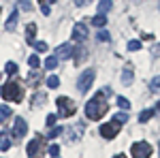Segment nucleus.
I'll return each instance as SVG.
<instances>
[{
	"instance_id": "f257e3e1",
	"label": "nucleus",
	"mask_w": 160,
	"mask_h": 158,
	"mask_svg": "<svg viewBox=\"0 0 160 158\" xmlns=\"http://www.w3.org/2000/svg\"><path fill=\"white\" fill-rule=\"evenodd\" d=\"M105 113H107V105H105L102 98H92V100H88V105H86L88 120H100Z\"/></svg>"
},
{
	"instance_id": "f03ea898",
	"label": "nucleus",
	"mask_w": 160,
	"mask_h": 158,
	"mask_svg": "<svg viewBox=\"0 0 160 158\" xmlns=\"http://www.w3.org/2000/svg\"><path fill=\"white\" fill-rule=\"evenodd\" d=\"M0 94L4 100H13V103H19L22 96H24V92H22V88L15 84V81H7V84L0 88Z\"/></svg>"
},
{
	"instance_id": "7ed1b4c3",
	"label": "nucleus",
	"mask_w": 160,
	"mask_h": 158,
	"mask_svg": "<svg viewBox=\"0 0 160 158\" xmlns=\"http://www.w3.org/2000/svg\"><path fill=\"white\" fill-rule=\"evenodd\" d=\"M94 77H96L94 69H86V71L81 73V77H79V81H77V90H79L81 94H86L88 90L92 88V84H94Z\"/></svg>"
},
{
	"instance_id": "20e7f679",
	"label": "nucleus",
	"mask_w": 160,
	"mask_h": 158,
	"mask_svg": "<svg viewBox=\"0 0 160 158\" xmlns=\"http://www.w3.org/2000/svg\"><path fill=\"white\" fill-rule=\"evenodd\" d=\"M130 154H132V158H149L152 156V145L148 141H137L130 147Z\"/></svg>"
},
{
	"instance_id": "39448f33",
	"label": "nucleus",
	"mask_w": 160,
	"mask_h": 158,
	"mask_svg": "<svg viewBox=\"0 0 160 158\" xmlns=\"http://www.w3.org/2000/svg\"><path fill=\"white\" fill-rule=\"evenodd\" d=\"M58 107H60V115H66V118H68V115H73L75 109H77V107H75V103L68 96H60V98H58Z\"/></svg>"
},
{
	"instance_id": "423d86ee",
	"label": "nucleus",
	"mask_w": 160,
	"mask_h": 158,
	"mask_svg": "<svg viewBox=\"0 0 160 158\" xmlns=\"http://www.w3.org/2000/svg\"><path fill=\"white\" fill-rule=\"evenodd\" d=\"M120 130V124L118 122H109V124H102L100 126V135H102V139H113L115 135Z\"/></svg>"
},
{
	"instance_id": "0eeeda50",
	"label": "nucleus",
	"mask_w": 160,
	"mask_h": 158,
	"mask_svg": "<svg viewBox=\"0 0 160 158\" xmlns=\"http://www.w3.org/2000/svg\"><path fill=\"white\" fill-rule=\"evenodd\" d=\"M75 54V45L73 43H62L58 51H56V58H60V60H68L71 56Z\"/></svg>"
},
{
	"instance_id": "6e6552de",
	"label": "nucleus",
	"mask_w": 160,
	"mask_h": 158,
	"mask_svg": "<svg viewBox=\"0 0 160 158\" xmlns=\"http://www.w3.org/2000/svg\"><path fill=\"white\" fill-rule=\"evenodd\" d=\"M26 154H28V158H37L43 154V147H41V139H32L30 143H28V147H26Z\"/></svg>"
},
{
	"instance_id": "1a4fd4ad",
	"label": "nucleus",
	"mask_w": 160,
	"mask_h": 158,
	"mask_svg": "<svg viewBox=\"0 0 160 158\" xmlns=\"http://www.w3.org/2000/svg\"><path fill=\"white\" fill-rule=\"evenodd\" d=\"M88 38V28L83 24H75L73 26V41H86Z\"/></svg>"
},
{
	"instance_id": "9d476101",
	"label": "nucleus",
	"mask_w": 160,
	"mask_h": 158,
	"mask_svg": "<svg viewBox=\"0 0 160 158\" xmlns=\"http://www.w3.org/2000/svg\"><path fill=\"white\" fill-rule=\"evenodd\" d=\"M13 130H15V137H24V135L28 133V124H26L24 118H19V115L15 118V128H13Z\"/></svg>"
},
{
	"instance_id": "9b49d317",
	"label": "nucleus",
	"mask_w": 160,
	"mask_h": 158,
	"mask_svg": "<svg viewBox=\"0 0 160 158\" xmlns=\"http://www.w3.org/2000/svg\"><path fill=\"white\" fill-rule=\"evenodd\" d=\"M111 7H113V0H98V7H96V11L100 15H107L111 11Z\"/></svg>"
},
{
	"instance_id": "f8f14e48",
	"label": "nucleus",
	"mask_w": 160,
	"mask_h": 158,
	"mask_svg": "<svg viewBox=\"0 0 160 158\" xmlns=\"http://www.w3.org/2000/svg\"><path fill=\"white\" fill-rule=\"evenodd\" d=\"M132 77H135V75H132V69H130V66H126V69H124V73H122V84L124 85H130V84H132Z\"/></svg>"
},
{
	"instance_id": "ddd939ff",
	"label": "nucleus",
	"mask_w": 160,
	"mask_h": 158,
	"mask_svg": "<svg viewBox=\"0 0 160 158\" xmlns=\"http://www.w3.org/2000/svg\"><path fill=\"white\" fill-rule=\"evenodd\" d=\"M92 24L96 26V28H105V24H107V15H100V13H96V15L92 17Z\"/></svg>"
},
{
	"instance_id": "4468645a",
	"label": "nucleus",
	"mask_w": 160,
	"mask_h": 158,
	"mask_svg": "<svg viewBox=\"0 0 160 158\" xmlns=\"http://www.w3.org/2000/svg\"><path fill=\"white\" fill-rule=\"evenodd\" d=\"M34 37H37V24H28V28H26V38H28V43H32Z\"/></svg>"
},
{
	"instance_id": "2eb2a0df",
	"label": "nucleus",
	"mask_w": 160,
	"mask_h": 158,
	"mask_svg": "<svg viewBox=\"0 0 160 158\" xmlns=\"http://www.w3.org/2000/svg\"><path fill=\"white\" fill-rule=\"evenodd\" d=\"M9 118H11V107L0 105V124H2V122H7Z\"/></svg>"
},
{
	"instance_id": "dca6fc26",
	"label": "nucleus",
	"mask_w": 160,
	"mask_h": 158,
	"mask_svg": "<svg viewBox=\"0 0 160 158\" xmlns=\"http://www.w3.org/2000/svg\"><path fill=\"white\" fill-rule=\"evenodd\" d=\"M154 113H156V109H143L141 111V115H139V122H148L154 118Z\"/></svg>"
},
{
	"instance_id": "f3484780",
	"label": "nucleus",
	"mask_w": 160,
	"mask_h": 158,
	"mask_svg": "<svg viewBox=\"0 0 160 158\" xmlns=\"http://www.w3.org/2000/svg\"><path fill=\"white\" fill-rule=\"evenodd\" d=\"M15 24H17V11H11L9 19H7V30H13V28H15Z\"/></svg>"
},
{
	"instance_id": "a211bd4d",
	"label": "nucleus",
	"mask_w": 160,
	"mask_h": 158,
	"mask_svg": "<svg viewBox=\"0 0 160 158\" xmlns=\"http://www.w3.org/2000/svg\"><path fill=\"white\" fill-rule=\"evenodd\" d=\"M58 85H60V77H56V75H49V77H47V88L56 90Z\"/></svg>"
},
{
	"instance_id": "6ab92c4d",
	"label": "nucleus",
	"mask_w": 160,
	"mask_h": 158,
	"mask_svg": "<svg viewBox=\"0 0 160 158\" xmlns=\"http://www.w3.org/2000/svg\"><path fill=\"white\" fill-rule=\"evenodd\" d=\"M56 66H58V58H56V56H49V58H45V69L53 71Z\"/></svg>"
},
{
	"instance_id": "aec40b11",
	"label": "nucleus",
	"mask_w": 160,
	"mask_h": 158,
	"mask_svg": "<svg viewBox=\"0 0 160 158\" xmlns=\"http://www.w3.org/2000/svg\"><path fill=\"white\" fill-rule=\"evenodd\" d=\"M32 47L37 49V51H47V47H49V45H47L45 41H32Z\"/></svg>"
},
{
	"instance_id": "412c9836",
	"label": "nucleus",
	"mask_w": 160,
	"mask_h": 158,
	"mask_svg": "<svg viewBox=\"0 0 160 158\" xmlns=\"http://www.w3.org/2000/svg\"><path fill=\"white\" fill-rule=\"evenodd\" d=\"M28 64H30V69H38V66H41V60H38L37 54H32V56L28 58Z\"/></svg>"
},
{
	"instance_id": "4be33fe9",
	"label": "nucleus",
	"mask_w": 160,
	"mask_h": 158,
	"mask_svg": "<svg viewBox=\"0 0 160 158\" xmlns=\"http://www.w3.org/2000/svg\"><path fill=\"white\" fill-rule=\"evenodd\" d=\"M126 120H128V113H124V111H118L113 115V122H118V124H124Z\"/></svg>"
},
{
	"instance_id": "5701e85b",
	"label": "nucleus",
	"mask_w": 160,
	"mask_h": 158,
	"mask_svg": "<svg viewBox=\"0 0 160 158\" xmlns=\"http://www.w3.org/2000/svg\"><path fill=\"white\" fill-rule=\"evenodd\" d=\"M38 4H41V13H43V15H49V13H51L49 2H47V0H38Z\"/></svg>"
},
{
	"instance_id": "b1692460",
	"label": "nucleus",
	"mask_w": 160,
	"mask_h": 158,
	"mask_svg": "<svg viewBox=\"0 0 160 158\" xmlns=\"http://www.w3.org/2000/svg\"><path fill=\"white\" fill-rule=\"evenodd\" d=\"M4 71H7V75H15L17 73V64H15V62H7Z\"/></svg>"
},
{
	"instance_id": "393cba45",
	"label": "nucleus",
	"mask_w": 160,
	"mask_h": 158,
	"mask_svg": "<svg viewBox=\"0 0 160 158\" xmlns=\"http://www.w3.org/2000/svg\"><path fill=\"white\" fill-rule=\"evenodd\" d=\"M22 11H32V0H19Z\"/></svg>"
},
{
	"instance_id": "a878e982",
	"label": "nucleus",
	"mask_w": 160,
	"mask_h": 158,
	"mask_svg": "<svg viewBox=\"0 0 160 158\" xmlns=\"http://www.w3.org/2000/svg\"><path fill=\"white\" fill-rule=\"evenodd\" d=\"M115 100H118V105H120L122 109H130V103H128V100H126L124 96H118Z\"/></svg>"
},
{
	"instance_id": "bb28decb",
	"label": "nucleus",
	"mask_w": 160,
	"mask_h": 158,
	"mask_svg": "<svg viewBox=\"0 0 160 158\" xmlns=\"http://www.w3.org/2000/svg\"><path fill=\"white\" fill-rule=\"evenodd\" d=\"M62 130H64V128H60V126H53V128L49 130V135H47V137H49V139H53V137H58V135H62Z\"/></svg>"
},
{
	"instance_id": "cd10ccee",
	"label": "nucleus",
	"mask_w": 160,
	"mask_h": 158,
	"mask_svg": "<svg viewBox=\"0 0 160 158\" xmlns=\"http://www.w3.org/2000/svg\"><path fill=\"white\" fill-rule=\"evenodd\" d=\"M128 49H130V51H139V49H141V41H130V43H128Z\"/></svg>"
},
{
	"instance_id": "c85d7f7f",
	"label": "nucleus",
	"mask_w": 160,
	"mask_h": 158,
	"mask_svg": "<svg viewBox=\"0 0 160 158\" xmlns=\"http://www.w3.org/2000/svg\"><path fill=\"white\" fill-rule=\"evenodd\" d=\"M49 154L53 158H58V154H60V145H56V143H53V145H49Z\"/></svg>"
},
{
	"instance_id": "c756f323",
	"label": "nucleus",
	"mask_w": 160,
	"mask_h": 158,
	"mask_svg": "<svg viewBox=\"0 0 160 158\" xmlns=\"http://www.w3.org/2000/svg\"><path fill=\"white\" fill-rule=\"evenodd\" d=\"M149 88H152L154 92H156V90H160V77H154V79H152V84H149Z\"/></svg>"
},
{
	"instance_id": "7c9ffc66",
	"label": "nucleus",
	"mask_w": 160,
	"mask_h": 158,
	"mask_svg": "<svg viewBox=\"0 0 160 158\" xmlns=\"http://www.w3.org/2000/svg\"><path fill=\"white\" fill-rule=\"evenodd\" d=\"M0 150H2V152L11 150V139H2V143H0Z\"/></svg>"
},
{
	"instance_id": "2f4dec72",
	"label": "nucleus",
	"mask_w": 160,
	"mask_h": 158,
	"mask_svg": "<svg viewBox=\"0 0 160 158\" xmlns=\"http://www.w3.org/2000/svg\"><path fill=\"white\" fill-rule=\"evenodd\" d=\"M96 37H98L100 41H109V32H107V30H98V34H96Z\"/></svg>"
},
{
	"instance_id": "473e14b6",
	"label": "nucleus",
	"mask_w": 160,
	"mask_h": 158,
	"mask_svg": "<svg viewBox=\"0 0 160 158\" xmlns=\"http://www.w3.org/2000/svg\"><path fill=\"white\" fill-rule=\"evenodd\" d=\"M90 2H92V0H75L77 7H86V4H90Z\"/></svg>"
},
{
	"instance_id": "72a5a7b5",
	"label": "nucleus",
	"mask_w": 160,
	"mask_h": 158,
	"mask_svg": "<svg viewBox=\"0 0 160 158\" xmlns=\"http://www.w3.org/2000/svg\"><path fill=\"white\" fill-rule=\"evenodd\" d=\"M56 124V115H47V126H53Z\"/></svg>"
},
{
	"instance_id": "f704fd0d",
	"label": "nucleus",
	"mask_w": 160,
	"mask_h": 158,
	"mask_svg": "<svg viewBox=\"0 0 160 158\" xmlns=\"http://www.w3.org/2000/svg\"><path fill=\"white\" fill-rule=\"evenodd\" d=\"M113 158H126V156H124V154H118V156H113Z\"/></svg>"
},
{
	"instance_id": "c9c22d12",
	"label": "nucleus",
	"mask_w": 160,
	"mask_h": 158,
	"mask_svg": "<svg viewBox=\"0 0 160 158\" xmlns=\"http://www.w3.org/2000/svg\"><path fill=\"white\" fill-rule=\"evenodd\" d=\"M156 111H160V100H158V105H156Z\"/></svg>"
},
{
	"instance_id": "e433bc0d",
	"label": "nucleus",
	"mask_w": 160,
	"mask_h": 158,
	"mask_svg": "<svg viewBox=\"0 0 160 158\" xmlns=\"http://www.w3.org/2000/svg\"><path fill=\"white\" fill-rule=\"evenodd\" d=\"M47 2H56V0H47Z\"/></svg>"
},
{
	"instance_id": "4c0bfd02",
	"label": "nucleus",
	"mask_w": 160,
	"mask_h": 158,
	"mask_svg": "<svg viewBox=\"0 0 160 158\" xmlns=\"http://www.w3.org/2000/svg\"><path fill=\"white\" fill-rule=\"evenodd\" d=\"M0 139H2V133H0Z\"/></svg>"
}]
</instances>
